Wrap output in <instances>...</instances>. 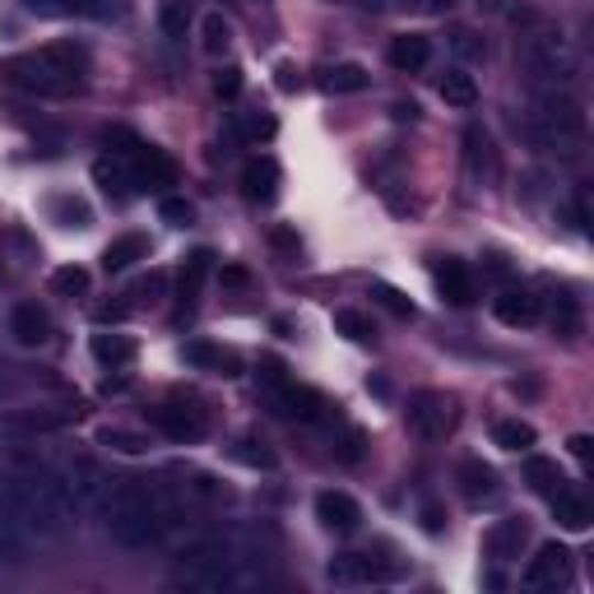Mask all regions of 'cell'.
Segmentation results:
<instances>
[{
    "label": "cell",
    "instance_id": "3",
    "mask_svg": "<svg viewBox=\"0 0 594 594\" xmlns=\"http://www.w3.org/2000/svg\"><path fill=\"white\" fill-rule=\"evenodd\" d=\"M525 136L534 149L558 153V159H581L585 149V107L571 89H534Z\"/></svg>",
    "mask_w": 594,
    "mask_h": 594
},
{
    "label": "cell",
    "instance_id": "4",
    "mask_svg": "<svg viewBox=\"0 0 594 594\" xmlns=\"http://www.w3.org/2000/svg\"><path fill=\"white\" fill-rule=\"evenodd\" d=\"M520 65L534 89H571L581 75V56L571 37L553 24H534L520 33Z\"/></svg>",
    "mask_w": 594,
    "mask_h": 594
},
{
    "label": "cell",
    "instance_id": "19",
    "mask_svg": "<svg viewBox=\"0 0 594 594\" xmlns=\"http://www.w3.org/2000/svg\"><path fill=\"white\" fill-rule=\"evenodd\" d=\"M214 270V256L209 251H195L186 266H182V279H177V302H182V316L195 312V302H201V289H205V279Z\"/></svg>",
    "mask_w": 594,
    "mask_h": 594
},
{
    "label": "cell",
    "instance_id": "34",
    "mask_svg": "<svg viewBox=\"0 0 594 594\" xmlns=\"http://www.w3.org/2000/svg\"><path fill=\"white\" fill-rule=\"evenodd\" d=\"M52 293L56 298H84V293H89V270H84V266H61L52 274Z\"/></svg>",
    "mask_w": 594,
    "mask_h": 594
},
{
    "label": "cell",
    "instance_id": "17",
    "mask_svg": "<svg viewBox=\"0 0 594 594\" xmlns=\"http://www.w3.org/2000/svg\"><path fill=\"white\" fill-rule=\"evenodd\" d=\"M241 191H247L251 205H274V195H279V163L274 159L247 163V172H241Z\"/></svg>",
    "mask_w": 594,
    "mask_h": 594
},
{
    "label": "cell",
    "instance_id": "5",
    "mask_svg": "<svg viewBox=\"0 0 594 594\" xmlns=\"http://www.w3.org/2000/svg\"><path fill=\"white\" fill-rule=\"evenodd\" d=\"M404 418H409V432L418 442H446L460 423V400L446 390H418L404 409Z\"/></svg>",
    "mask_w": 594,
    "mask_h": 594
},
{
    "label": "cell",
    "instance_id": "10",
    "mask_svg": "<svg viewBox=\"0 0 594 594\" xmlns=\"http://www.w3.org/2000/svg\"><path fill=\"white\" fill-rule=\"evenodd\" d=\"M465 168L478 186H497L501 177V153H497V140L488 136L483 126H469L465 130Z\"/></svg>",
    "mask_w": 594,
    "mask_h": 594
},
{
    "label": "cell",
    "instance_id": "6",
    "mask_svg": "<svg viewBox=\"0 0 594 594\" xmlns=\"http://www.w3.org/2000/svg\"><path fill=\"white\" fill-rule=\"evenodd\" d=\"M266 395H270V404H274L283 418H298V423H325V418H330L325 395L312 390V386H298L293 377H283V381L270 386Z\"/></svg>",
    "mask_w": 594,
    "mask_h": 594
},
{
    "label": "cell",
    "instance_id": "14",
    "mask_svg": "<svg viewBox=\"0 0 594 594\" xmlns=\"http://www.w3.org/2000/svg\"><path fill=\"white\" fill-rule=\"evenodd\" d=\"M316 516L325 530H335V534H354L358 525H363V506L348 497V493H321L316 497Z\"/></svg>",
    "mask_w": 594,
    "mask_h": 594
},
{
    "label": "cell",
    "instance_id": "15",
    "mask_svg": "<svg viewBox=\"0 0 594 594\" xmlns=\"http://www.w3.org/2000/svg\"><path fill=\"white\" fill-rule=\"evenodd\" d=\"M436 289H442V298H446L451 306H469V302L478 298L469 266H465V260H455V256L436 260Z\"/></svg>",
    "mask_w": 594,
    "mask_h": 594
},
{
    "label": "cell",
    "instance_id": "13",
    "mask_svg": "<svg viewBox=\"0 0 594 594\" xmlns=\"http://www.w3.org/2000/svg\"><path fill=\"white\" fill-rule=\"evenodd\" d=\"M493 312H497L501 325L525 330V325H534V321L543 316V302H539V293H530V289H501V293L493 298Z\"/></svg>",
    "mask_w": 594,
    "mask_h": 594
},
{
    "label": "cell",
    "instance_id": "24",
    "mask_svg": "<svg viewBox=\"0 0 594 594\" xmlns=\"http://www.w3.org/2000/svg\"><path fill=\"white\" fill-rule=\"evenodd\" d=\"M94 182H98L107 195H117V201H126V195H136V191H140L136 177H130V168H126L121 153H112V159H98V163H94Z\"/></svg>",
    "mask_w": 594,
    "mask_h": 594
},
{
    "label": "cell",
    "instance_id": "25",
    "mask_svg": "<svg viewBox=\"0 0 594 594\" xmlns=\"http://www.w3.org/2000/svg\"><path fill=\"white\" fill-rule=\"evenodd\" d=\"M367 84H371V75L363 71V65L344 61V65H330L325 79H321V89H325V94H363Z\"/></svg>",
    "mask_w": 594,
    "mask_h": 594
},
{
    "label": "cell",
    "instance_id": "2",
    "mask_svg": "<svg viewBox=\"0 0 594 594\" xmlns=\"http://www.w3.org/2000/svg\"><path fill=\"white\" fill-rule=\"evenodd\" d=\"M84 75H89V52L79 42H47L0 65V79L33 98H71L84 89Z\"/></svg>",
    "mask_w": 594,
    "mask_h": 594
},
{
    "label": "cell",
    "instance_id": "30",
    "mask_svg": "<svg viewBox=\"0 0 594 594\" xmlns=\"http://www.w3.org/2000/svg\"><path fill=\"white\" fill-rule=\"evenodd\" d=\"M493 442L501 451H530L534 446V428L520 423V418H501V423L493 428Z\"/></svg>",
    "mask_w": 594,
    "mask_h": 594
},
{
    "label": "cell",
    "instance_id": "40",
    "mask_svg": "<svg viewBox=\"0 0 594 594\" xmlns=\"http://www.w3.org/2000/svg\"><path fill=\"white\" fill-rule=\"evenodd\" d=\"M159 214L168 218V224H172V228H186V224H191V218H195V209H191L186 201H177V195H168V201L159 205Z\"/></svg>",
    "mask_w": 594,
    "mask_h": 594
},
{
    "label": "cell",
    "instance_id": "36",
    "mask_svg": "<svg viewBox=\"0 0 594 594\" xmlns=\"http://www.w3.org/2000/svg\"><path fill=\"white\" fill-rule=\"evenodd\" d=\"M335 330H339V335H348L354 344H367L371 335H377V330H371V321H367L363 312H335Z\"/></svg>",
    "mask_w": 594,
    "mask_h": 594
},
{
    "label": "cell",
    "instance_id": "1",
    "mask_svg": "<svg viewBox=\"0 0 594 594\" xmlns=\"http://www.w3.org/2000/svg\"><path fill=\"white\" fill-rule=\"evenodd\" d=\"M75 511L79 506L61 474L33 469V474H14L0 483V516L14 520L24 534H61L75 520Z\"/></svg>",
    "mask_w": 594,
    "mask_h": 594
},
{
    "label": "cell",
    "instance_id": "23",
    "mask_svg": "<svg viewBox=\"0 0 594 594\" xmlns=\"http://www.w3.org/2000/svg\"><path fill=\"white\" fill-rule=\"evenodd\" d=\"M186 363L205 367V371H218V377H237L241 371V358L233 354V348H218V344H205V339L186 344Z\"/></svg>",
    "mask_w": 594,
    "mask_h": 594
},
{
    "label": "cell",
    "instance_id": "46",
    "mask_svg": "<svg viewBox=\"0 0 594 594\" xmlns=\"http://www.w3.org/2000/svg\"><path fill=\"white\" fill-rule=\"evenodd\" d=\"M241 6H266V0H241Z\"/></svg>",
    "mask_w": 594,
    "mask_h": 594
},
{
    "label": "cell",
    "instance_id": "11",
    "mask_svg": "<svg viewBox=\"0 0 594 594\" xmlns=\"http://www.w3.org/2000/svg\"><path fill=\"white\" fill-rule=\"evenodd\" d=\"M571 581V553L562 543H543L525 566V585L530 590H562Z\"/></svg>",
    "mask_w": 594,
    "mask_h": 594
},
{
    "label": "cell",
    "instance_id": "8",
    "mask_svg": "<svg viewBox=\"0 0 594 594\" xmlns=\"http://www.w3.org/2000/svg\"><path fill=\"white\" fill-rule=\"evenodd\" d=\"M121 159H126V168H130V177H136V186H153V191H159V186L177 182V163H172L163 149H153V144H140V140H136V144L121 153Z\"/></svg>",
    "mask_w": 594,
    "mask_h": 594
},
{
    "label": "cell",
    "instance_id": "41",
    "mask_svg": "<svg viewBox=\"0 0 594 594\" xmlns=\"http://www.w3.org/2000/svg\"><path fill=\"white\" fill-rule=\"evenodd\" d=\"M214 94L218 98H237L241 94V71H237V65H224V71L214 75Z\"/></svg>",
    "mask_w": 594,
    "mask_h": 594
},
{
    "label": "cell",
    "instance_id": "12",
    "mask_svg": "<svg viewBox=\"0 0 594 594\" xmlns=\"http://www.w3.org/2000/svg\"><path fill=\"white\" fill-rule=\"evenodd\" d=\"M61 478H65V488H71V497H75L79 511H84V506H98L102 493H107V483H112V478L102 474L98 460H89V455H75L71 465H65Z\"/></svg>",
    "mask_w": 594,
    "mask_h": 594
},
{
    "label": "cell",
    "instance_id": "22",
    "mask_svg": "<svg viewBox=\"0 0 594 594\" xmlns=\"http://www.w3.org/2000/svg\"><path fill=\"white\" fill-rule=\"evenodd\" d=\"M144 256H149V237H144V233H121L117 241H107L102 270H107V274H121V270L136 266V260H144Z\"/></svg>",
    "mask_w": 594,
    "mask_h": 594
},
{
    "label": "cell",
    "instance_id": "31",
    "mask_svg": "<svg viewBox=\"0 0 594 594\" xmlns=\"http://www.w3.org/2000/svg\"><path fill=\"white\" fill-rule=\"evenodd\" d=\"M553 330L562 339H576L581 335V302L571 293H558L553 298Z\"/></svg>",
    "mask_w": 594,
    "mask_h": 594
},
{
    "label": "cell",
    "instance_id": "33",
    "mask_svg": "<svg viewBox=\"0 0 594 594\" xmlns=\"http://www.w3.org/2000/svg\"><path fill=\"white\" fill-rule=\"evenodd\" d=\"M274 117L270 112H241L237 117V136L247 140V144H266V140H274Z\"/></svg>",
    "mask_w": 594,
    "mask_h": 594
},
{
    "label": "cell",
    "instance_id": "9",
    "mask_svg": "<svg viewBox=\"0 0 594 594\" xmlns=\"http://www.w3.org/2000/svg\"><path fill=\"white\" fill-rule=\"evenodd\" d=\"M325 576L344 585V590H354V585H381V581H395L400 576V566H381L371 553H344L325 566Z\"/></svg>",
    "mask_w": 594,
    "mask_h": 594
},
{
    "label": "cell",
    "instance_id": "42",
    "mask_svg": "<svg viewBox=\"0 0 594 594\" xmlns=\"http://www.w3.org/2000/svg\"><path fill=\"white\" fill-rule=\"evenodd\" d=\"M163 289H168V274H163V270H153L149 279H140V283H136V293H130V298H140V302H159V298H163Z\"/></svg>",
    "mask_w": 594,
    "mask_h": 594
},
{
    "label": "cell",
    "instance_id": "35",
    "mask_svg": "<svg viewBox=\"0 0 594 594\" xmlns=\"http://www.w3.org/2000/svg\"><path fill=\"white\" fill-rule=\"evenodd\" d=\"M201 33H205V52H209V56L228 52V42H233V29L224 24V14H218V10L201 19Z\"/></svg>",
    "mask_w": 594,
    "mask_h": 594
},
{
    "label": "cell",
    "instance_id": "20",
    "mask_svg": "<svg viewBox=\"0 0 594 594\" xmlns=\"http://www.w3.org/2000/svg\"><path fill=\"white\" fill-rule=\"evenodd\" d=\"M525 539H530V525H525V520H497L488 530V539H483V548H488V558L511 562V558H520Z\"/></svg>",
    "mask_w": 594,
    "mask_h": 594
},
{
    "label": "cell",
    "instance_id": "18",
    "mask_svg": "<svg viewBox=\"0 0 594 594\" xmlns=\"http://www.w3.org/2000/svg\"><path fill=\"white\" fill-rule=\"evenodd\" d=\"M455 478H460V493H465L469 501H493V497L501 493L497 469L483 465V460H465V465L455 469Z\"/></svg>",
    "mask_w": 594,
    "mask_h": 594
},
{
    "label": "cell",
    "instance_id": "38",
    "mask_svg": "<svg viewBox=\"0 0 594 594\" xmlns=\"http://www.w3.org/2000/svg\"><path fill=\"white\" fill-rule=\"evenodd\" d=\"M102 442L112 446V451H126V455H140V451L149 446L144 436H136V432H121V428H107V432H102Z\"/></svg>",
    "mask_w": 594,
    "mask_h": 594
},
{
    "label": "cell",
    "instance_id": "37",
    "mask_svg": "<svg viewBox=\"0 0 594 594\" xmlns=\"http://www.w3.org/2000/svg\"><path fill=\"white\" fill-rule=\"evenodd\" d=\"M33 14H89V0H24Z\"/></svg>",
    "mask_w": 594,
    "mask_h": 594
},
{
    "label": "cell",
    "instance_id": "39",
    "mask_svg": "<svg viewBox=\"0 0 594 594\" xmlns=\"http://www.w3.org/2000/svg\"><path fill=\"white\" fill-rule=\"evenodd\" d=\"M451 47H455L460 56H465V61H478L483 52H488V47H483V37H478V33H469V29H455V33H451Z\"/></svg>",
    "mask_w": 594,
    "mask_h": 594
},
{
    "label": "cell",
    "instance_id": "28",
    "mask_svg": "<svg viewBox=\"0 0 594 594\" xmlns=\"http://www.w3.org/2000/svg\"><path fill=\"white\" fill-rule=\"evenodd\" d=\"M553 501V511H558V525L562 530H571V534H581V530H590V506H585V497H576V493H553L548 497Z\"/></svg>",
    "mask_w": 594,
    "mask_h": 594
},
{
    "label": "cell",
    "instance_id": "27",
    "mask_svg": "<svg viewBox=\"0 0 594 594\" xmlns=\"http://www.w3.org/2000/svg\"><path fill=\"white\" fill-rule=\"evenodd\" d=\"M94 358L102 363V367H130L136 363V339H126V335H94Z\"/></svg>",
    "mask_w": 594,
    "mask_h": 594
},
{
    "label": "cell",
    "instance_id": "45",
    "mask_svg": "<svg viewBox=\"0 0 594 594\" xmlns=\"http://www.w3.org/2000/svg\"><path fill=\"white\" fill-rule=\"evenodd\" d=\"M6 283H10V274H6V260H0V289H6Z\"/></svg>",
    "mask_w": 594,
    "mask_h": 594
},
{
    "label": "cell",
    "instance_id": "21",
    "mask_svg": "<svg viewBox=\"0 0 594 594\" xmlns=\"http://www.w3.org/2000/svg\"><path fill=\"white\" fill-rule=\"evenodd\" d=\"M428 61H432V37H423V33H404V37H395V42H390V65H395L400 75H418Z\"/></svg>",
    "mask_w": 594,
    "mask_h": 594
},
{
    "label": "cell",
    "instance_id": "29",
    "mask_svg": "<svg viewBox=\"0 0 594 594\" xmlns=\"http://www.w3.org/2000/svg\"><path fill=\"white\" fill-rule=\"evenodd\" d=\"M525 483H530V488L539 493V497H553V493H562V469L553 465V460H530V465H525Z\"/></svg>",
    "mask_w": 594,
    "mask_h": 594
},
{
    "label": "cell",
    "instance_id": "32",
    "mask_svg": "<svg viewBox=\"0 0 594 594\" xmlns=\"http://www.w3.org/2000/svg\"><path fill=\"white\" fill-rule=\"evenodd\" d=\"M159 24L172 42H186L191 33V10H186V0H163V10H159Z\"/></svg>",
    "mask_w": 594,
    "mask_h": 594
},
{
    "label": "cell",
    "instance_id": "26",
    "mask_svg": "<svg viewBox=\"0 0 594 594\" xmlns=\"http://www.w3.org/2000/svg\"><path fill=\"white\" fill-rule=\"evenodd\" d=\"M436 94L446 98V107H460V112H469V107L478 102V84H474V75H465V71H446L442 84H436Z\"/></svg>",
    "mask_w": 594,
    "mask_h": 594
},
{
    "label": "cell",
    "instance_id": "7",
    "mask_svg": "<svg viewBox=\"0 0 594 594\" xmlns=\"http://www.w3.org/2000/svg\"><path fill=\"white\" fill-rule=\"evenodd\" d=\"M144 418H149V428H159L172 442H201L209 432L205 409H186V404H153V409H144Z\"/></svg>",
    "mask_w": 594,
    "mask_h": 594
},
{
    "label": "cell",
    "instance_id": "44",
    "mask_svg": "<svg viewBox=\"0 0 594 594\" xmlns=\"http://www.w3.org/2000/svg\"><path fill=\"white\" fill-rule=\"evenodd\" d=\"M571 455H576L581 465H590V455H594V442H590V436H571Z\"/></svg>",
    "mask_w": 594,
    "mask_h": 594
},
{
    "label": "cell",
    "instance_id": "16",
    "mask_svg": "<svg viewBox=\"0 0 594 594\" xmlns=\"http://www.w3.org/2000/svg\"><path fill=\"white\" fill-rule=\"evenodd\" d=\"M10 335L24 344V348H37V344H47L52 339V316L42 312L37 302H19L14 312H10Z\"/></svg>",
    "mask_w": 594,
    "mask_h": 594
},
{
    "label": "cell",
    "instance_id": "43",
    "mask_svg": "<svg viewBox=\"0 0 594 594\" xmlns=\"http://www.w3.org/2000/svg\"><path fill=\"white\" fill-rule=\"evenodd\" d=\"M377 298H381V302L390 306V312H395V316H413V302H409L404 293H395V289H386V283H377Z\"/></svg>",
    "mask_w": 594,
    "mask_h": 594
}]
</instances>
